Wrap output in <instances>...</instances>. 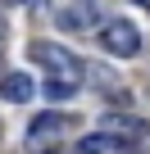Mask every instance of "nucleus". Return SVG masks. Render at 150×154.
<instances>
[{"instance_id":"f257e3e1","label":"nucleus","mask_w":150,"mask_h":154,"mask_svg":"<svg viewBox=\"0 0 150 154\" xmlns=\"http://www.w3.org/2000/svg\"><path fill=\"white\" fill-rule=\"evenodd\" d=\"M27 59L41 63V68H50V77H68V82H78V77L87 72V63H82L78 54H68V50H59V45H50V41H32V45H27Z\"/></svg>"},{"instance_id":"f03ea898","label":"nucleus","mask_w":150,"mask_h":154,"mask_svg":"<svg viewBox=\"0 0 150 154\" xmlns=\"http://www.w3.org/2000/svg\"><path fill=\"white\" fill-rule=\"evenodd\" d=\"M100 45H105L114 59H132V54H141V32H136V23H127V18H109V23L100 27Z\"/></svg>"},{"instance_id":"7ed1b4c3","label":"nucleus","mask_w":150,"mask_h":154,"mask_svg":"<svg viewBox=\"0 0 150 154\" xmlns=\"http://www.w3.org/2000/svg\"><path fill=\"white\" fill-rule=\"evenodd\" d=\"M55 136H64V118L59 113H41L27 122V145H50Z\"/></svg>"},{"instance_id":"20e7f679","label":"nucleus","mask_w":150,"mask_h":154,"mask_svg":"<svg viewBox=\"0 0 150 154\" xmlns=\"http://www.w3.org/2000/svg\"><path fill=\"white\" fill-rule=\"evenodd\" d=\"M0 95H5L9 104H27V100L37 95V82H32L27 72H9L5 82H0Z\"/></svg>"},{"instance_id":"39448f33","label":"nucleus","mask_w":150,"mask_h":154,"mask_svg":"<svg viewBox=\"0 0 150 154\" xmlns=\"http://www.w3.org/2000/svg\"><path fill=\"white\" fill-rule=\"evenodd\" d=\"M118 145H123V140H118L114 131H96V136H82L78 149H82V154H109V149H118Z\"/></svg>"},{"instance_id":"423d86ee","label":"nucleus","mask_w":150,"mask_h":154,"mask_svg":"<svg viewBox=\"0 0 150 154\" xmlns=\"http://www.w3.org/2000/svg\"><path fill=\"white\" fill-rule=\"evenodd\" d=\"M55 104L59 100H73V95H78V82H68V77H46V86H41Z\"/></svg>"},{"instance_id":"0eeeda50","label":"nucleus","mask_w":150,"mask_h":154,"mask_svg":"<svg viewBox=\"0 0 150 154\" xmlns=\"http://www.w3.org/2000/svg\"><path fill=\"white\" fill-rule=\"evenodd\" d=\"M87 23H91V9H87V5H82V9H64V14H59V27H64V32H82Z\"/></svg>"},{"instance_id":"6e6552de","label":"nucleus","mask_w":150,"mask_h":154,"mask_svg":"<svg viewBox=\"0 0 150 154\" xmlns=\"http://www.w3.org/2000/svg\"><path fill=\"white\" fill-rule=\"evenodd\" d=\"M96 82H100V95H114V100H127V95H123V82H118L114 72H105V68H96Z\"/></svg>"},{"instance_id":"1a4fd4ad","label":"nucleus","mask_w":150,"mask_h":154,"mask_svg":"<svg viewBox=\"0 0 150 154\" xmlns=\"http://www.w3.org/2000/svg\"><path fill=\"white\" fill-rule=\"evenodd\" d=\"M27 5H32V9H46V5H50V0H27Z\"/></svg>"},{"instance_id":"9d476101","label":"nucleus","mask_w":150,"mask_h":154,"mask_svg":"<svg viewBox=\"0 0 150 154\" xmlns=\"http://www.w3.org/2000/svg\"><path fill=\"white\" fill-rule=\"evenodd\" d=\"M0 5H27V0H0Z\"/></svg>"},{"instance_id":"9b49d317","label":"nucleus","mask_w":150,"mask_h":154,"mask_svg":"<svg viewBox=\"0 0 150 154\" xmlns=\"http://www.w3.org/2000/svg\"><path fill=\"white\" fill-rule=\"evenodd\" d=\"M136 5H141V9H150V0H136Z\"/></svg>"},{"instance_id":"f8f14e48","label":"nucleus","mask_w":150,"mask_h":154,"mask_svg":"<svg viewBox=\"0 0 150 154\" xmlns=\"http://www.w3.org/2000/svg\"><path fill=\"white\" fill-rule=\"evenodd\" d=\"M0 36H5V23H0Z\"/></svg>"}]
</instances>
